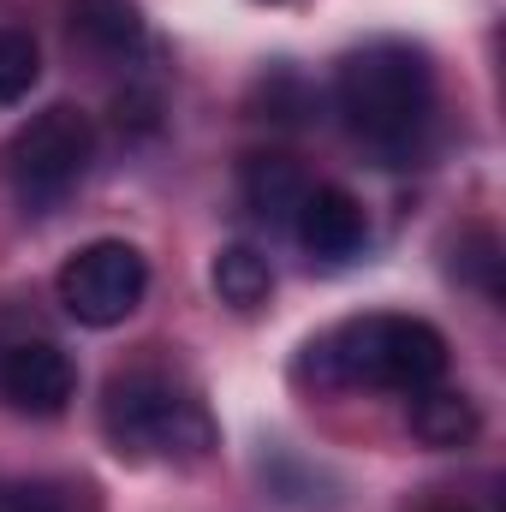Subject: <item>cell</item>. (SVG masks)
Returning <instances> with one entry per match:
<instances>
[{
	"label": "cell",
	"mask_w": 506,
	"mask_h": 512,
	"mask_svg": "<svg viewBox=\"0 0 506 512\" xmlns=\"http://www.w3.org/2000/svg\"><path fill=\"white\" fill-rule=\"evenodd\" d=\"M334 102L346 114V131L370 155H381L387 167H405L423 149L429 120H435V66L423 48L399 36L364 42L340 60Z\"/></svg>",
	"instance_id": "1"
},
{
	"label": "cell",
	"mask_w": 506,
	"mask_h": 512,
	"mask_svg": "<svg viewBox=\"0 0 506 512\" xmlns=\"http://www.w3.org/2000/svg\"><path fill=\"white\" fill-rule=\"evenodd\" d=\"M441 376H447V340L423 316H352L334 334L310 340L298 358V382L316 387L423 393Z\"/></svg>",
	"instance_id": "2"
},
{
	"label": "cell",
	"mask_w": 506,
	"mask_h": 512,
	"mask_svg": "<svg viewBox=\"0 0 506 512\" xmlns=\"http://www.w3.org/2000/svg\"><path fill=\"white\" fill-rule=\"evenodd\" d=\"M102 429H108V447L131 459V465H203L215 453V417L209 405L179 387L161 370H126L108 382L102 399Z\"/></svg>",
	"instance_id": "3"
},
{
	"label": "cell",
	"mask_w": 506,
	"mask_h": 512,
	"mask_svg": "<svg viewBox=\"0 0 506 512\" xmlns=\"http://www.w3.org/2000/svg\"><path fill=\"white\" fill-rule=\"evenodd\" d=\"M96 161V126L84 108L54 102L42 114H30L24 126L0 143V185L24 203V209H54L66 191H78V179Z\"/></svg>",
	"instance_id": "4"
},
{
	"label": "cell",
	"mask_w": 506,
	"mask_h": 512,
	"mask_svg": "<svg viewBox=\"0 0 506 512\" xmlns=\"http://www.w3.org/2000/svg\"><path fill=\"white\" fill-rule=\"evenodd\" d=\"M54 292L78 328H120L149 292V262L126 239H96L60 262Z\"/></svg>",
	"instance_id": "5"
},
{
	"label": "cell",
	"mask_w": 506,
	"mask_h": 512,
	"mask_svg": "<svg viewBox=\"0 0 506 512\" xmlns=\"http://www.w3.org/2000/svg\"><path fill=\"white\" fill-rule=\"evenodd\" d=\"M78 393V370L48 340H12L0 346V399L24 417H60Z\"/></svg>",
	"instance_id": "6"
},
{
	"label": "cell",
	"mask_w": 506,
	"mask_h": 512,
	"mask_svg": "<svg viewBox=\"0 0 506 512\" xmlns=\"http://www.w3.org/2000/svg\"><path fill=\"white\" fill-rule=\"evenodd\" d=\"M292 233L298 245L316 256V262H352L370 245V221H364V203L340 185H310L298 215H292Z\"/></svg>",
	"instance_id": "7"
},
{
	"label": "cell",
	"mask_w": 506,
	"mask_h": 512,
	"mask_svg": "<svg viewBox=\"0 0 506 512\" xmlns=\"http://www.w3.org/2000/svg\"><path fill=\"white\" fill-rule=\"evenodd\" d=\"M477 429H483V417H477V399H471V393L441 387V382L423 387V393H411V435H417L423 447L453 453V447H471Z\"/></svg>",
	"instance_id": "8"
},
{
	"label": "cell",
	"mask_w": 506,
	"mask_h": 512,
	"mask_svg": "<svg viewBox=\"0 0 506 512\" xmlns=\"http://www.w3.org/2000/svg\"><path fill=\"white\" fill-rule=\"evenodd\" d=\"M304 191H310V179H304L286 155H251V161H245V203H251L262 221L292 227Z\"/></svg>",
	"instance_id": "9"
},
{
	"label": "cell",
	"mask_w": 506,
	"mask_h": 512,
	"mask_svg": "<svg viewBox=\"0 0 506 512\" xmlns=\"http://www.w3.org/2000/svg\"><path fill=\"white\" fill-rule=\"evenodd\" d=\"M209 280H215L221 304H233V310H262L274 292V268L256 245H221L209 262Z\"/></svg>",
	"instance_id": "10"
},
{
	"label": "cell",
	"mask_w": 506,
	"mask_h": 512,
	"mask_svg": "<svg viewBox=\"0 0 506 512\" xmlns=\"http://www.w3.org/2000/svg\"><path fill=\"white\" fill-rule=\"evenodd\" d=\"M78 36H84L96 54L126 60L131 48L143 42V12H137L131 0H84V12H78Z\"/></svg>",
	"instance_id": "11"
},
{
	"label": "cell",
	"mask_w": 506,
	"mask_h": 512,
	"mask_svg": "<svg viewBox=\"0 0 506 512\" xmlns=\"http://www.w3.org/2000/svg\"><path fill=\"white\" fill-rule=\"evenodd\" d=\"M36 78H42L36 42H30L24 30H0V108L24 102V96L36 90Z\"/></svg>",
	"instance_id": "12"
},
{
	"label": "cell",
	"mask_w": 506,
	"mask_h": 512,
	"mask_svg": "<svg viewBox=\"0 0 506 512\" xmlns=\"http://www.w3.org/2000/svg\"><path fill=\"white\" fill-rule=\"evenodd\" d=\"M495 268H501V245H495V233H471V245H465V262H459V274L495 292Z\"/></svg>",
	"instance_id": "13"
}]
</instances>
